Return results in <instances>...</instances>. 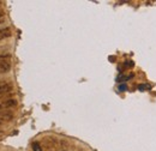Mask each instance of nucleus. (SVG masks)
Returning <instances> with one entry per match:
<instances>
[{
    "instance_id": "1",
    "label": "nucleus",
    "mask_w": 156,
    "mask_h": 151,
    "mask_svg": "<svg viewBox=\"0 0 156 151\" xmlns=\"http://www.w3.org/2000/svg\"><path fill=\"white\" fill-rule=\"evenodd\" d=\"M10 70V64L9 62H6V61H1L0 62V73H5V72H7Z\"/></svg>"
},
{
    "instance_id": "2",
    "label": "nucleus",
    "mask_w": 156,
    "mask_h": 151,
    "mask_svg": "<svg viewBox=\"0 0 156 151\" xmlns=\"http://www.w3.org/2000/svg\"><path fill=\"white\" fill-rule=\"evenodd\" d=\"M11 34H10V30L9 29H1L0 30V38L4 37H9Z\"/></svg>"
},
{
    "instance_id": "3",
    "label": "nucleus",
    "mask_w": 156,
    "mask_h": 151,
    "mask_svg": "<svg viewBox=\"0 0 156 151\" xmlns=\"http://www.w3.org/2000/svg\"><path fill=\"white\" fill-rule=\"evenodd\" d=\"M33 151H42V148L40 146V144L37 142H34L33 143Z\"/></svg>"
},
{
    "instance_id": "4",
    "label": "nucleus",
    "mask_w": 156,
    "mask_h": 151,
    "mask_svg": "<svg viewBox=\"0 0 156 151\" xmlns=\"http://www.w3.org/2000/svg\"><path fill=\"white\" fill-rule=\"evenodd\" d=\"M127 90V86L125 84H120L119 85V91H126Z\"/></svg>"
},
{
    "instance_id": "5",
    "label": "nucleus",
    "mask_w": 156,
    "mask_h": 151,
    "mask_svg": "<svg viewBox=\"0 0 156 151\" xmlns=\"http://www.w3.org/2000/svg\"><path fill=\"white\" fill-rule=\"evenodd\" d=\"M9 101H10V102H6L5 106H15V104H16V101H15V100H9Z\"/></svg>"
},
{
    "instance_id": "6",
    "label": "nucleus",
    "mask_w": 156,
    "mask_h": 151,
    "mask_svg": "<svg viewBox=\"0 0 156 151\" xmlns=\"http://www.w3.org/2000/svg\"><path fill=\"white\" fill-rule=\"evenodd\" d=\"M125 66H126V67H130V66L132 67V66H133V61H126Z\"/></svg>"
},
{
    "instance_id": "7",
    "label": "nucleus",
    "mask_w": 156,
    "mask_h": 151,
    "mask_svg": "<svg viewBox=\"0 0 156 151\" xmlns=\"http://www.w3.org/2000/svg\"><path fill=\"white\" fill-rule=\"evenodd\" d=\"M145 88H148V85H139L138 86V90H140V91H143Z\"/></svg>"
}]
</instances>
